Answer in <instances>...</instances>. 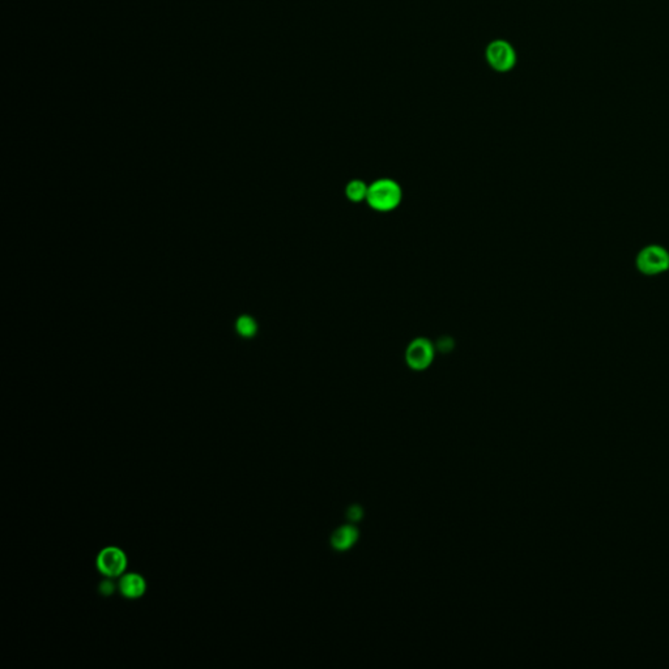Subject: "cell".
<instances>
[{"label":"cell","mask_w":669,"mask_h":669,"mask_svg":"<svg viewBox=\"0 0 669 669\" xmlns=\"http://www.w3.org/2000/svg\"><path fill=\"white\" fill-rule=\"evenodd\" d=\"M127 567V555L119 548L107 547L97 557L98 572L107 578L122 575Z\"/></svg>","instance_id":"cell-4"},{"label":"cell","mask_w":669,"mask_h":669,"mask_svg":"<svg viewBox=\"0 0 669 669\" xmlns=\"http://www.w3.org/2000/svg\"><path fill=\"white\" fill-rule=\"evenodd\" d=\"M238 330L241 334L250 336L255 332V323L250 318H241L238 320Z\"/></svg>","instance_id":"cell-9"},{"label":"cell","mask_w":669,"mask_h":669,"mask_svg":"<svg viewBox=\"0 0 669 669\" xmlns=\"http://www.w3.org/2000/svg\"><path fill=\"white\" fill-rule=\"evenodd\" d=\"M401 200L403 190L393 180L381 178L369 186L366 202L374 211L390 212L399 207Z\"/></svg>","instance_id":"cell-1"},{"label":"cell","mask_w":669,"mask_h":669,"mask_svg":"<svg viewBox=\"0 0 669 669\" xmlns=\"http://www.w3.org/2000/svg\"><path fill=\"white\" fill-rule=\"evenodd\" d=\"M119 591L126 599H140L147 591V582L140 574H126L119 582Z\"/></svg>","instance_id":"cell-6"},{"label":"cell","mask_w":669,"mask_h":669,"mask_svg":"<svg viewBox=\"0 0 669 669\" xmlns=\"http://www.w3.org/2000/svg\"><path fill=\"white\" fill-rule=\"evenodd\" d=\"M367 191H369V186H366L364 180H353L347 185L345 195L353 203H359L362 200H366Z\"/></svg>","instance_id":"cell-8"},{"label":"cell","mask_w":669,"mask_h":669,"mask_svg":"<svg viewBox=\"0 0 669 669\" xmlns=\"http://www.w3.org/2000/svg\"><path fill=\"white\" fill-rule=\"evenodd\" d=\"M434 359V347L430 340L417 337L412 340L406 351V362L412 370L423 371L432 365Z\"/></svg>","instance_id":"cell-3"},{"label":"cell","mask_w":669,"mask_h":669,"mask_svg":"<svg viewBox=\"0 0 669 669\" xmlns=\"http://www.w3.org/2000/svg\"><path fill=\"white\" fill-rule=\"evenodd\" d=\"M357 539H359L357 528L353 527L351 524H347V526L337 528L331 535V545L336 550L344 552V550H348L349 548L353 547Z\"/></svg>","instance_id":"cell-7"},{"label":"cell","mask_w":669,"mask_h":669,"mask_svg":"<svg viewBox=\"0 0 669 669\" xmlns=\"http://www.w3.org/2000/svg\"><path fill=\"white\" fill-rule=\"evenodd\" d=\"M637 267L645 275L661 273L669 268V254L661 246H647L638 254Z\"/></svg>","instance_id":"cell-2"},{"label":"cell","mask_w":669,"mask_h":669,"mask_svg":"<svg viewBox=\"0 0 669 669\" xmlns=\"http://www.w3.org/2000/svg\"><path fill=\"white\" fill-rule=\"evenodd\" d=\"M361 518H362V508L359 506H352L348 513V519H351L352 522H357Z\"/></svg>","instance_id":"cell-10"},{"label":"cell","mask_w":669,"mask_h":669,"mask_svg":"<svg viewBox=\"0 0 669 669\" xmlns=\"http://www.w3.org/2000/svg\"><path fill=\"white\" fill-rule=\"evenodd\" d=\"M486 59L494 70L499 72H507L516 63V54L508 42L494 41L486 49Z\"/></svg>","instance_id":"cell-5"}]
</instances>
